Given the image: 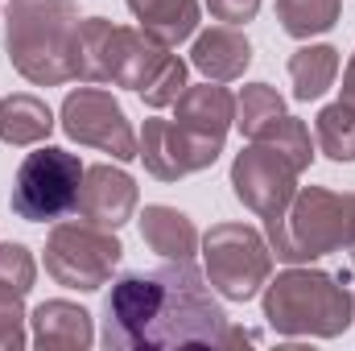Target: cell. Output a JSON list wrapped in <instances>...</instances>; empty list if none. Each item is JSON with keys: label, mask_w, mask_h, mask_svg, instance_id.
<instances>
[{"label": "cell", "mask_w": 355, "mask_h": 351, "mask_svg": "<svg viewBox=\"0 0 355 351\" xmlns=\"http://www.w3.org/2000/svg\"><path fill=\"white\" fill-rule=\"evenodd\" d=\"M103 348L166 351V348H240L257 335L236 331L207 273L194 261H166L149 273H124L103 302Z\"/></svg>", "instance_id": "cell-1"}, {"label": "cell", "mask_w": 355, "mask_h": 351, "mask_svg": "<svg viewBox=\"0 0 355 351\" xmlns=\"http://www.w3.org/2000/svg\"><path fill=\"white\" fill-rule=\"evenodd\" d=\"M75 0H12L4 17V50L21 79L33 87H62L79 79L75 37H79Z\"/></svg>", "instance_id": "cell-2"}, {"label": "cell", "mask_w": 355, "mask_h": 351, "mask_svg": "<svg viewBox=\"0 0 355 351\" xmlns=\"http://www.w3.org/2000/svg\"><path fill=\"white\" fill-rule=\"evenodd\" d=\"M261 306L265 323L281 339H339L355 318L347 281L310 264H289L285 273L268 277Z\"/></svg>", "instance_id": "cell-3"}, {"label": "cell", "mask_w": 355, "mask_h": 351, "mask_svg": "<svg viewBox=\"0 0 355 351\" xmlns=\"http://www.w3.org/2000/svg\"><path fill=\"white\" fill-rule=\"evenodd\" d=\"M265 232L272 257L285 264H310L331 252H343L352 232V194L302 186L281 215L265 219Z\"/></svg>", "instance_id": "cell-4"}, {"label": "cell", "mask_w": 355, "mask_h": 351, "mask_svg": "<svg viewBox=\"0 0 355 351\" xmlns=\"http://www.w3.org/2000/svg\"><path fill=\"white\" fill-rule=\"evenodd\" d=\"M198 248L211 289L227 302H252L272 277V248L248 223H211Z\"/></svg>", "instance_id": "cell-5"}, {"label": "cell", "mask_w": 355, "mask_h": 351, "mask_svg": "<svg viewBox=\"0 0 355 351\" xmlns=\"http://www.w3.org/2000/svg\"><path fill=\"white\" fill-rule=\"evenodd\" d=\"M83 170L87 166L75 153H67L58 145H37L17 166L12 194H8L12 215H21L25 223H54V219H62L67 211H75Z\"/></svg>", "instance_id": "cell-6"}, {"label": "cell", "mask_w": 355, "mask_h": 351, "mask_svg": "<svg viewBox=\"0 0 355 351\" xmlns=\"http://www.w3.org/2000/svg\"><path fill=\"white\" fill-rule=\"evenodd\" d=\"M120 257H124V244L116 240V232L95 228L87 219L54 223L46 236V273L62 289H79V293L103 289L120 268Z\"/></svg>", "instance_id": "cell-7"}, {"label": "cell", "mask_w": 355, "mask_h": 351, "mask_svg": "<svg viewBox=\"0 0 355 351\" xmlns=\"http://www.w3.org/2000/svg\"><path fill=\"white\" fill-rule=\"evenodd\" d=\"M62 132L87 149L107 153L112 162H132L137 157V128L128 124L124 108L103 87H79L62 99Z\"/></svg>", "instance_id": "cell-8"}, {"label": "cell", "mask_w": 355, "mask_h": 351, "mask_svg": "<svg viewBox=\"0 0 355 351\" xmlns=\"http://www.w3.org/2000/svg\"><path fill=\"white\" fill-rule=\"evenodd\" d=\"M232 190L248 211H257L261 219H272L297 194V166L265 141H248V149L236 153L232 162Z\"/></svg>", "instance_id": "cell-9"}, {"label": "cell", "mask_w": 355, "mask_h": 351, "mask_svg": "<svg viewBox=\"0 0 355 351\" xmlns=\"http://www.w3.org/2000/svg\"><path fill=\"white\" fill-rule=\"evenodd\" d=\"M223 145L219 141H207V137H194L190 128H182L178 120H145V128L137 132V157L145 162V170L162 182H178V178L202 174L219 162Z\"/></svg>", "instance_id": "cell-10"}, {"label": "cell", "mask_w": 355, "mask_h": 351, "mask_svg": "<svg viewBox=\"0 0 355 351\" xmlns=\"http://www.w3.org/2000/svg\"><path fill=\"white\" fill-rule=\"evenodd\" d=\"M137 182L132 174H124L120 166H87L83 170V186H79V198H75V215L87 219L95 228H112L120 232L132 215H137Z\"/></svg>", "instance_id": "cell-11"}, {"label": "cell", "mask_w": 355, "mask_h": 351, "mask_svg": "<svg viewBox=\"0 0 355 351\" xmlns=\"http://www.w3.org/2000/svg\"><path fill=\"white\" fill-rule=\"evenodd\" d=\"M190 67L211 83H232L252 67V42L236 25H211V29L194 33Z\"/></svg>", "instance_id": "cell-12"}, {"label": "cell", "mask_w": 355, "mask_h": 351, "mask_svg": "<svg viewBox=\"0 0 355 351\" xmlns=\"http://www.w3.org/2000/svg\"><path fill=\"white\" fill-rule=\"evenodd\" d=\"M174 120L182 128H190L194 137H207V141H219L227 137V128L236 124V95L219 83H186V91L174 99Z\"/></svg>", "instance_id": "cell-13"}, {"label": "cell", "mask_w": 355, "mask_h": 351, "mask_svg": "<svg viewBox=\"0 0 355 351\" xmlns=\"http://www.w3.org/2000/svg\"><path fill=\"white\" fill-rule=\"evenodd\" d=\"M29 327H33V343L42 351H83L95 343L91 314L79 302H67V298L42 302L29 314Z\"/></svg>", "instance_id": "cell-14"}, {"label": "cell", "mask_w": 355, "mask_h": 351, "mask_svg": "<svg viewBox=\"0 0 355 351\" xmlns=\"http://www.w3.org/2000/svg\"><path fill=\"white\" fill-rule=\"evenodd\" d=\"M137 223H141V240L149 244V252H157L166 261H194V252L202 244L190 215H182L178 207H166V203H149Z\"/></svg>", "instance_id": "cell-15"}, {"label": "cell", "mask_w": 355, "mask_h": 351, "mask_svg": "<svg viewBox=\"0 0 355 351\" xmlns=\"http://www.w3.org/2000/svg\"><path fill=\"white\" fill-rule=\"evenodd\" d=\"M54 112L46 99L29 95V91H17V95H4L0 99V141L12 145V149H33V145H46L50 132H54Z\"/></svg>", "instance_id": "cell-16"}, {"label": "cell", "mask_w": 355, "mask_h": 351, "mask_svg": "<svg viewBox=\"0 0 355 351\" xmlns=\"http://www.w3.org/2000/svg\"><path fill=\"white\" fill-rule=\"evenodd\" d=\"M116 46H120V25H112L107 17H83L79 21V37H75L79 83H112Z\"/></svg>", "instance_id": "cell-17"}, {"label": "cell", "mask_w": 355, "mask_h": 351, "mask_svg": "<svg viewBox=\"0 0 355 351\" xmlns=\"http://www.w3.org/2000/svg\"><path fill=\"white\" fill-rule=\"evenodd\" d=\"M128 8L162 46H182L198 33V0H128Z\"/></svg>", "instance_id": "cell-18"}, {"label": "cell", "mask_w": 355, "mask_h": 351, "mask_svg": "<svg viewBox=\"0 0 355 351\" xmlns=\"http://www.w3.org/2000/svg\"><path fill=\"white\" fill-rule=\"evenodd\" d=\"M289 79H293V99H302V103L322 99L339 79V50L327 42L293 50L289 54Z\"/></svg>", "instance_id": "cell-19"}, {"label": "cell", "mask_w": 355, "mask_h": 351, "mask_svg": "<svg viewBox=\"0 0 355 351\" xmlns=\"http://www.w3.org/2000/svg\"><path fill=\"white\" fill-rule=\"evenodd\" d=\"M277 4V21L289 37L306 42L318 33H331L343 17V0H272Z\"/></svg>", "instance_id": "cell-20"}, {"label": "cell", "mask_w": 355, "mask_h": 351, "mask_svg": "<svg viewBox=\"0 0 355 351\" xmlns=\"http://www.w3.org/2000/svg\"><path fill=\"white\" fill-rule=\"evenodd\" d=\"M314 141L331 162H355V108L352 103H327L314 116Z\"/></svg>", "instance_id": "cell-21"}, {"label": "cell", "mask_w": 355, "mask_h": 351, "mask_svg": "<svg viewBox=\"0 0 355 351\" xmlns=\"http://www.w3.org/2000/svg\"><path fill=\"white\" fill-rule=\"evenodd\" d=\"M281 116H285V99L277 95V87H268V83H248V87L236 95V128L248 141L265 137Z\"/></svg>", "instance_id": "cell-22"}, {"label": "cell", "mask_w": 355, "mask_h": 351, "mask_svg": "<svg viewBox=\"0 0 355 351\" xmlns=\"http://www.w3.org/2000/svg\"><path fill=\"white\" fill-rule=\"evenodd\" d=\"M257 141H265V145H272L277 153H285L293 166H297V174L302 170H310V162H314V145H310V128L297 120V116H281L272 128H268L265 137H257Z\"/></svg>", "instance_id": "cell-23"}, {"label": "cell", "mask_w": 355, "mask_h": 351, "mask_svg": "<svg viewBox=\"0 0 355 351\" xmlns=\"http://www.w3.org/2000/svg\"><path fill=\"white\" fill-rule=\"evenodd\" d=\"M25 293L12 289V285H0V351H21L29 343L25 335Z\"/></svg>", "instance_id": "cell-24"}, {"label": "cell", "mask_w": 355, "mask_h": 351, "mask_svg": "<svg viewBox=\"0 0 355 351\" xmlns=\"http://www.w3.org/2000/svg\"><path fill=\"white\" fill-rule=\"evenodd\" d=\"M33 281H37V264L29 257V248L25 244H0V285L29 293Z\"/></svg>", "instance_id": "cell-25"}, {"label": "cell", "mask_w": 355, "mask_h": 351, "mask_svg": "<svg viewBox=\"0 0 355 351\" xmlns=\"http://www.w3.org/2000/svg\"><path fill=\"white\" fill-rule=\"evenodd\" d=\"M207 12L223 25H248L257 12H261V0H202Z\"/></svg>", "instance_id": "cell-26"}, {"label": "cell", "mask_w": 355, "mask_h": 351, "mask_svg": "<svg viewBox=\"0 0 355 351\" xmlns=\"http://www.w3.org/2000/svg\"><path fill=\"white\" fill-rule=\"evenodd\" d=\"M343 103L355 108V54L347 58V67H343Z\"/></svg>", "instance_id": "cell-27"}, {"label": "cell", "mask_w": 355, "mask_h": 351, "mask_svg": "<svg viewBox=\"0 0 355 351\" xmlns=\"http://www.w3.org/2000/svg\"><path fill=\"white\" fill-rule=\"evenodd\" d=\"M343 252L352 257V268H355V194H352V232H347V244H343Z\"/></svg>", "instance_id": "cell-28"}]
</instances>
